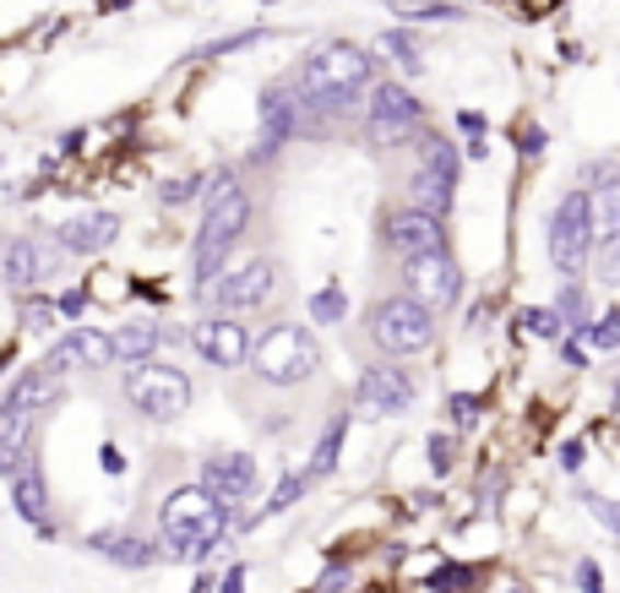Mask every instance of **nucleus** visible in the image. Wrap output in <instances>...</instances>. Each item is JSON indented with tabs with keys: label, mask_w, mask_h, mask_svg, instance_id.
Returning <instances> with one entry per match:
<instances>
[{
	"label": "nucleus",
	"mask_w": 620,
	"mask_h": 593,
	"mask_svg": "<svg viewBox=\"0 0 620 593\" xmlns=\"http://www.w3.org/2000/svg\"><path fill=\"white\" fill-rule=\"evenodd\" d=\"M370 77H376V66L359 44H326L300 71V104L306 110H337V104L359 99L370 88Z\"/></svg>",
	"instance_id": "f257e3e1"
},
{
	"label": "nucleus",
	"mask_w": 620,
	"mask_h": 593,
	"mask_svg": "<svg viewBox=\"0 0 620 593\" xmlns=\"http://www.w3.org/2000/svg\"><path fill=\"white\" fill-rule=\"evenodd\" d=\"M370 338L381 354L403 360V354H425L436 343V305H425L420 295H398L381 299L370 310Z\"/></svg>",
	"instance_id": "f03ea898"
},
{
	"label": "nucleus",
	"mask_w": 620,
	"mask_h": 593,
	"mask_svg": "<svg viewBox=\"0 0 620 593\" xmlns=\"http://www.w3.org/2000/svg\"><path fill=\"white\" fill-rule=\"evenodd\" d=\"M245 224H251V196H245V191H229L223 202L207 207V218H202V229H196V295L213 289V278L223 273L234 240L245 235Z\"/></svg>",
	"instance_id": "7ed1b4c3"
},
{
	"label": "nucleus",
	"mask_w": 620,
	"mask_h": 593,
	"mask_svg": "<svg viewBox=\"0 0 620 593\" xmlns=\"http://www.w3.org/2000/svg\"><path fill=\"white\" fill-rule=\"evenodd\" d=\"M251 365H256L262 381H273V387H295V381H306L310 370L321 365V349H315V338H310L300 321H278V327H267V332L256 338Z\"/></svg>",
	"instance_id": "20e7f679"
},
{
	"label": "nucleus",
	"mask_w": 620,
	"mask_h": 593,
	"mask_svg": "<svg viewBox=\"0 0 620 593\" xmlns=\"http://www.w3.org/2000/svg\"><path fill=\"white\" fill-rule=\"evenodd\" d=\"M594 235H599V224H594V196H588V191L561 196V207L550 213V262H555L561 278H577V273L588 267Z\"/></svg>",
	"instance_id": "39448f33"
},
{
	"label": "nucleus",
	"mask_w": 620,
	"mask_h": 593,
	"mask_svg": "<svg viewBox=\"0 0 620 593\" xmlns=\"http://www.w3.org/2000/svg\"><path fill=\"white\" fill-rule=\"evenodd\" d=\"M126 398L148 420H174L191 403V381H185V370H174L163 360H148V365H131L126 370Z\"/></svg>",
	"instance_id": "423d86ee"
},
{
	"label": "nucleus",
	"mask_w": 620,
	"mask_h": 593,
	"mask_svg": "<svg viewBox=\"0 0 620 593\" xmlns=\"http://www.w3.org/2000/svg\"><path fill=\"white\" fill-rule=\"evenodd\" d=\"M163 528H180V534H202V539H223L229 528V495H218L213 484H185L163 501Z\"/></svg>",
	"instance_id": "0eeeda50"
},
{
	"label": "nucleus",
	"mask_w": 620,
	"mask_h": 593,
	"mask_svg": "<svg viewBox=\"0 0 620 593\" xmlns=\"http://www.w3.org/2000/svg\"><path fill=\"white\" fill-rule=\"evenodd\" d=\"M420 121H425V110H420V99H414L409 88L381 82V88L370 93V110H365V132H370V142L398 148V142H409V137L420 132Z\"/></svg>",
	"instance_id": "6e6552de"
},
{
	"label": "nucleus",
	"mask_w": 620,
	"mask_h": 593,
	"mask_svg": "<svg viewBox=\"0 0 620 593\" xmlns=\"http://www.w3.org/2000/svg\"><path fill=\"white\" fill-rule=\"evenodd\" d=\"M409 191H414V207L447 218V207H452V196H458V152H452V142L430 137V142L420 148V169H414V185H409Z\"/></svg>",
	"instance_id": "1a4fd4ad"
},
{
	"label": "nucleus",
	"mask_w": 620,
	"mask_h": 593,
	"mask_svg": "<svg viewBox=\"0 0 620 593\" xmlns=\"http://www.w3.org/2000/svg\"><path fill=\"white\" fill-rule=\"evenodd\" d=\"M273 289H278V267L256 256V262L223 273V278L207 289V299H213L218 310H262V305L273 299Z\"/></svg>",
	"instance_id": "9d476101"
},
{
	"label": "nucleus",
	"mask_w": 620,
	"mask_h": 593,
	"mask_svg": "<svg viewBox=\"0 0 620 593\" xmlns=\"http://www.w3.org/2000/svg\"><path fill=\"white\" fill-rule=\"evenodd\" d=\"M387 246H392V256H403V262H420V256H436V251H447L441 213H425V207L392 213V218H387Z\"/></svg>",
	"instance_id": "9b49d317"
},
{
	"label": "nucleus",
	"mask_w": 620,
	"mask_h": 593,
	"mask_svg": "<svg viewBox=\"0 0 620 593\" xmlns=\"http://www.w3.org/2000/svg\"><path fill=\"white\" fill-rule=\"evenodd\" d=\"M191 349L207 360V365H218V370H234V365H245L251 360V332L240 327V321H229V316H202L196 327H191Z\"/></svg>",
	"instance_id": "f8f14e48"
},
{
	"label": "nucleus",
	"mask_w": 620,
	"mask_h": 593,
	"mask_svg": "<svg viewBox=\"0 0 620 593\" xmlns=\"http://www.w3.org/2000/svg\"><path fill=\"white\" fill-rule=\"evenodd\" d=\"M359 409L376 414V420H387V414H409V409H414V376L398 370L392 360L370 365V370L359 376Z\"/></svg>",
	"instance_id": "ddd939ff"
},
{
	"label": "nucleus",
	"mask_w": 620,
	"mask_h": 593,
	"mask_svg": "<svg viewBox=\"0 0 620 593\" xmlns=\"http://www.w3.org/2000/svg\"><path fill=\"white\" fill-rule=\"evenodd\" d=\"M120 354H115V332H93V327H77V332H66L60 343H49V354H44V370L49 376H60V370H77V365H88V370H104V365H115Z\"/></svg>",
	"instance_id": "4468645a"
},
{
	"label": "nucleus",
	"mask_w": 620,
	"mask_h": 593,
	"mask_svg": "<svg viewBox=\"0 0 620 593\" xmlns=\"http://www.w3.org/2000/svg\"><path fill=\"white\" fill-rule=\"evenodd\" d=\"M409 295H420L425 305L447 310L452 299L463 295V273H458V262H452L447 251H436V256H420V262H409Z\"/></svg>",
	"instance_id": "2eb2a0df"
},
{
	"label": "nucleus",
	"mask_w": 620,
	"mask_h": 593,
	"mask_svg": "<svg viewBox=\"0 0 620 593\" xmlns=\"http://www.w3.org/2000/svg\"><path fill=\"white\" fill-rule=\"evenodd\" d=\"M55 240H60L66 251H77V256H99V251H110V246L120 240V218L93 207V213H77V218H66Z\"/></svg>",
	"instance_id": "dca6fc26"
},
{
	"label": "nucleus",
	"mask_w": 620,
	"mask_h": 593,
	"mask_svg": "<svg viewBox=\"0 0 620 593\" xmlns=\"http://www.w3.org/2000/svg\"><path fill=\"white\" fill-rule=\"evenodd\" d=\"M295 126H300V99H289L284 88H267L262 93V142H256V152L262 158L284 152V142L295 137Z\"/></svg>",
	"instance_id": "f3484780"
},
{
	"label": "nucleus",
	"mask_w": 620,
	"mask_h": 593,
	"mask_svg": "<svg viewBox=\"0 0 620 593\" xmlns=\"http://www.w3.org/2000/svg\"><path fill=\"white\" fill-rule=\"evenodd\" d=\"M202 484H213L218 495L240 501V495H251V484H256V457H245V452H213V457L202 463Z\"/></svg>",
	"instance_id": "a211bd4d"
},
{
	"label": "nucleus",
	"mask_w": 620,
	"mask_h": 593,
	"mask_svg": "<svg viewBox=\"0 0 620 593\" xmlns=\"http://www.w3.org/2000/svg\"><path fill=\"white\" fill-rule=\"evenodd\" d=\"M27 431H33V414L27 409H0V474H16V468L33 463Z\"/></svg>",
	"instance_id": "6ab92c4d"
},
{
	"label": "nucleus",
	"mask_w": 620,
	"mask_h": 593,
	"mask_svg": "<svg viewBox=\"0 0 620 593\" xmlns=\"http://www.w3.org/2000/svg\"><path fill=\"white\" fill-rule=\"evenodd\" d=\"M5 479H11V506L49 539L55 528H49V512H44V479H38V468L27 463V468H16V474H5Z\"/></svg>",
	"instance_id": "aec40b11"
},
{
	"label": "nucleus",
	"mask_w": 620,
	"mask_h": 593,
	"mask_svg": "<svg viewBox=\"0 0 620 593\" xmlns=\"http://www.w3.org/2000/svg\"><path fill=\"white\" fill-rule=\"evenodd\" d=\"M38 273H44V251L16 235V240L5 246V289H11V295H27V289L38 284Z\"/></svg>",
	"instance_id": "412c9836"
},
{
	"label": "nucleus",
	"mask_w": 620,
	"mask_h": 593,
	"mask_svg": "<svg viewBox=\"0 0 620 593\" xmlns=\"http://www.w3.org/2000/svg\"><path fill=\"white\" fill-rule=\"evenodd\" d=\"M93 550L110 556L115 567H153L158 561V545L153 539H137V534H99Z\"/></svg>",
	"instance_id": "4be33fe9"
},
{
	"label": "nucleus",
	"mask_w": 620,
	"mask_h": 593,
	"mask_svg": "<svg viewBox=\"0 0 620 593\" xmlns=\"http://www.w3.org/2000/svg\"><path fill=\"white\" fill-rule=\"evenodd\" d=\"M163 338H169V332H158V327H148V321H131V327H120V332H115V354H120V365H126V370H131V365H148Z\"/></svg>",
	"instance_id": "5701e85b"
},
{
	"label": "nucleus",
	"mask_w": 620,
	"mask_h": 593,
	"mask_svg": "<svg viewBox=\"0 0 620 593\" xmlns=\"http://www.w3.org/2000/svg\"><path fill=\"white\" fill-rule=\"evenodd\" d=\"M49 392H55V376L38 365V370H22V376L5 387V398H0V403H5V409H27V414H33V409H38Z\"/></svg>",
	"instance_id": "b1692460"
},
{
	"label": "nucleus",
	"mask_w": 620,
	"mask_h": 593,
	"mask_svg": "<svg viewBox=\"0 0 620 593\" xmlns=\"http://www.w3.org/2000/svg\"><path fill=\"white\" fill-rule=\"evenodd\" d=\"M392 11L409 16V22H458V16H463V11L447 5V0H392Z\"/></svg>",
	"instance_id": "393cba45"
},
{
	"label": "nucleus",
	"mask_w": 620,
	"mask_h": 593,
	"mask_svg": "<svg viewBox=\"0 0 620 593\" xmlns=\"http://www.w3.org/2000/svg\"><path fill=\"white\" fill-rule=\"evenodd\" d=\"M343 431H348V414H337V420L326 425V436H321L315 457H310V474H332V468H337V446H343Z\"/></svg>",
	"instance_id": "a878e982"
},
{
	"label": "nucleus",
	"mask_w": 620,
	"mask_h": 593,
	"mask_svg": "<svg viewBox=\"0 0 620 593\" xmlns=\"http://www.w3.org/2000/svg\"><path fill=\"white\" fill-rule=\"evenodd\" d=\"M555 310L566 316V327H588V295H583V284H577V278H566V284H561Z\"/></svg>",
	"instance_id": "bb28decb"
},
{
	"label": "nucleus",
	"mask_w": 620,
	"mask_h": 593,
	"mask_svg": "<svg viewBox=\"0 0 620 593\" xmlns=\"http://www.w3.org/2000/svg\"><path fill=\"white\" fill-rule=\"evenodd\" d=\"M594 224H599V235H620V180L594 196Z\"/></svg>",
	"instance_id": "cd10ccee"
},
{
	"label": "nucleus",
	"mask_w": 620,
	"mask_h": 593,
	"mask_svg": "<svg viewBox=\"0 0 620 593\" xmlns=\"http://www.w3.org/2000/svg\"><path fill=\"white\" fill-rule=\"evenodd\" d=\"M381 49H387L392 60H403L409 71H420V38H414V33H403V27H398V33H387V38H381Z\"/></svg>",
	"instance_id": "c85d7f7f"
},
{
	"label": "nucleus",
	"mask_w": 620,
	"mask_h": 593,
	"mask_svg": "<svg viewBox=\"0 0 620 593\" xmlns=\"http://www.w3.org/2000/svg\"><path fill=\"white\" fill-rule=\"evenodd\" d=\"M473 578H479L473 567H436V572H430V589L436 593H468L473 589Z\"/></svg>",
	"instance_id": "c756f323"
},
{
	"label": "nucleus",
	"mask_w": 620,
	"mask_h": 593,
	"mask_svg": "<svg viewBox=\"0 0 620 593\" xmlns=\"http://www.w3.org/2000/svg\"><path fill=\"white\" fill-rule=\"evenodd\" d=\"M343 310H348V299H343V289H321V295L310 299V316H315L321 327H332V321H343Z\"/></svg>",
	"instance_id": "7c9ffc66"
},
{
	"label": "nucleus",
	"mask_w": 620,
	"mask_h": 593,
	"mask_svg": "<svg viewBox=\"0 0 620 593\" xmlns=\"http://www.w3.org/2000/svg\"><path fill=\"white\" fill-rule=\"evenodd\" d=\"M599 284H620V235H605V246H599Z\"/></svg>",
	"instance_id": "2f4dec72"
},
{
	"label": "nucleus",
	"mask_w": 620,
	"mask_h": 593,
	"mask_svg": "<svg viewBox=\"0 0 620 593\" xmlns=\"http://www.w3.org/2000/svg\"><path fill=\"white\" fill-rule=\"evenodd\" d=\"M523 327H528L533 338H555V332L566 327V316H561V310H523Z\"/></svg>",
	"instance_id": "473e14b6"
},
{
	"label": "nucleus",
	"mask_w": 620,
	"mask_h": 593,
	"mask_svg": "<svg viewBox=\"0 0 620 593\" xmlns=\"http://www.w3.org/2000/svg\"><path fill=\"white\" fill-rule=\"evenodd\" d=\"M300 490H306V474H289L278 490H273V501L262 506V517H273V512H284V506H295L300 501Z\"/></svg>",
	"instance_id": "72a5a7b5"
},
{
	"label": "nucleus",
	"mask_w": 620,
	"mask_h": 593,
	"mask_svg": "<svg viewBox=\"0 0 620 593\" xmlns=\"http://www.w3.org/2000/svg\"><path fill=\"white\" fill-rule=\"evenodd\" d=\"M588 338H594L599 349H620V310H605V316L588 327Z\"/></svg>",
	"instance_id": "f704fd0d"
},
{
	"label": "nucleus",
	"mask_w": 620,
	"mask_h": 593,
	"mask_svg": "<svg viewBox=\"0 0 620 593\" xmlns=\"http://www.w3.org/2000/svg\"><path fill=\"white\" fill-rule=\"evenodd\" d=\"M158 196H163V207H180V202H191V196H202V185H196V180H169V185H163Z\"/></svg>",
	"instance_id": "c9c22d12"
},
{
	"label": "nucleus",
	"mask_w": 620,
	"mask_h": 593,
	"mask_svg": "<svg viewBox=\"0 0 620 593\" xmlns=\"http://www.w3.org/2000/svg\"><path fill=\"white\" fill-rule=\"evenodd\" d=\"M452 420H458V425H479V398H473V392H458V398H452Z\"/></svg>",
	"instance_id": "e433bc0d"
},
{
	"label": "nucleus",
	"mask_w": 620,
	"mask_h": 593,
	"mask_svg": "<svg viewBox=\"0 0 620 593\" xmlns=\"http://www.w3.org/2000/svg\"><path fill=\"white\" fill-rule=\"evenodd\" d=\"M49 321H55V305H49V299H44V305H27V310H22V327H27V332H44Z\"/></svg>",
	"instance_id": "4c0bfd02"
},
{
	"label": "nucleus",
	"mask_w": 620,
	"mask_h": 593,
	"mask_svg": "<svg viewBox=\"0 0 620 593\" xmlns=\"http://www.w3.org/2000/svg\"><path fill=\"white\" fill-rule=\"evenodd\" d=\"M430 468H436V474L452 468V442H447V436H430Z\"/></svg>",
	"instance_id": "58836bf2"
},
{
	"label": "nucleus",
	"mask_w": 620,
	"mask_h": 593,
	"mask_svg": "<svg viewBox=\"0 0 620 593\" xmlns=\"http://www.w3.org/2000/svg\"><path fill=\"white\" fill-rule=\"evenodd\" d=\"M577 589H583V593H605V578H599V567H594V561H577Z\"/></svg>",
	"instance_id": "ea45409f"
},
{
	"label": "nucleus",
	"mask_w": 620,
	"mask_h": 593,
	"mask_svg": "<svg viewBox=\"0 0 620 593\" xmlns=\"http://www.w3.org/2000/svg\"><path fill=\"white\" fill-rule=\"evenodd\" d=\"M458 126H463V132H468V137H473V142L484 137V121H479L473 110H463V115H458ZM479 152H484V142H479Z\"/></svg>",
	"instance_id": "a19ab883"
},
{
	"label": "nucleus",
	"mask_w": 620,
	"mask_h": 593,
	"mask_svg": "<svg viewBox=\"0 0 620 593\" xmlns=\"http://www.w3.org/2000/svg\"><path fill=\"white\" fill-rule=\"evenodd\" d=\"M594 512H599V517H605V523L620 534V501H594Z\"/></svg>",
	"instance_id": "79ce46f5"
},
{
	"label": "nucleus",
	"mask_w": 620,
	"mask_h": 593,
	"mask_svg": "<svg viewBox=\"0 0 620 593\" xmlns=\"http://www.w3.org/2000/svg\"><path fill=\"white\" fill-rule=\"evenodd\" d=\"M561 354H566V365H588V360H583V343H577V338H566V349H561Z\"/></svg>",
	"instance_id": "37998d69"
},
{
	"label": "nucleus",
	"mask_w": 620,
	"mask_h": 593,
	"mask_svg": "<svg viewBox=\"0 0 620 593\" xmlns=\"http://www.w3.org/2000/svg\"><path fill=\"white\" fill-rule=\"evenodd\" d=\"M561 463H566V468H577V463H583V446L566 442V446H561Z\"/></svg>",
	"instance_id": "c03bdc74"
},
{
	"label": "nucleus",
	"mask_w": 620,
	"mask_h": 593,
	"mask_svg": "<svg viewBox=\"0 0 620 593\" xmlns=\"http://www.w3.org/2000/svg\"><path fill=\"white\" fill-rule=\"evenodd\" d=\"M223 593H245V572H240V567H234V572L223 578Z\"/></svg>",
	"instance_id": "a18cd8bd"
},
{
	"label": "nucleus",
	"mask_w": 620,
	"mask_h": 593,
	"mask_svg": "<svg viewBox=\"0 0 620 593\" xmlns=\"http://www.w3.org/2000/svg\"><path fill=\"white\" fill-rule=\"evenodd\" d=\"M82 305H88V299H82V295H60V310H66V316H77Z\"/></svg>",
	"instance_id": "49530a36"
},
{
	"label": "nucleus",
	"mask_w": 620,
	"mask_h": 593,
	"mask_svg": "<svg viewBox=\"0 0 620 593\" xmlns=\"http://www.w3.org/2000/svg\"><path fill=\"white\" fill-rule=\"evenodd\" d=\"M616 414H620V381H616Z\"/></svg>",
	"instance_id": "de8ad7c7"
}]
</instances>
